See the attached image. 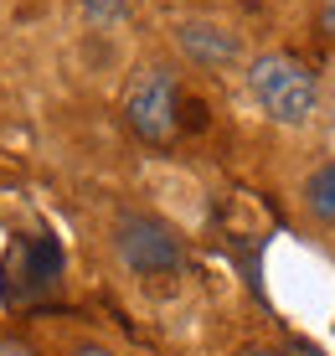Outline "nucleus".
I'll use <instances>...</instances> for the list:
<instances>
[{
    "mask_svg": "<svg viewBox=\"0 0 335 356\" xmlns=\"http://www.w3.org/2000/svg\"><path fill=\"white\" fill-rule=\"evenodd\" d=\"M247 93H253V104L263 108L274 124L284 129H300L315 119L320 108V83L315 72H309L300 57L289 52H263L247 63Z\"/></svg>",
    "mask_w": 335,
    "mask_h": 356,
    "instance_id": "f257e3e1",
    "label": "nucleus"
},
{
    "mask_svg": "<svg viewBox=\"0 0 335 356\" xmlns=\"http://www.w3.org/2000/svg\"><path fill=\"white\" fill-rule=\"evenodd\" d=\"M181 108H186V93H181L176 67L155 63V67H145L140 78L129 83V93H124V124H129L134 140L165 150V145H176V134H181Z\"/></svg>",
    "mask_w": 335,
    "mask_h": 356,
    "instance_id": "f03ea898",
    "label": "nucleus"
},
{
    "mask_svg": "<svg viewBox=\"0 0 335 356\" xmlns=\"http://www.w3.org/2000/svg\"><path fill=\"white\" fill-rule=\"evenodd\" d=\"M114 253L129 274L140 279H170L186 268V243L176 238V227L160 222L150 212H119L114 222Z\"/></svg>",
    "mask_w": 335,
    "mask_h": 356,
    "instance_id": "7ed1b4c3",
    "label": "nucleus"
},
{
    "mask_svg": "<svg viewBox=\"0 0 335 356\" xmlns=\"http://www.w3.org/2000/svg\"><path fill=\"white\" fill-rule=\"evenodd\" d=\"M0 279H6V305H31L42 294H52L62 284V243L47 238V232L16 238L10 253H6Z\"/></svg>",
    "mask_w": 335,
    "mask_h": 356,
    "instance_id": "20e7f679",
    "label": "nucleus"
},
{
    "mask_svg": "<svg viewBox=\"0 0 335 356\" xmlns=\"http://www.w3.org/2000/svg\"><path fill=\"white\" fill-rule=\"evenodd\" d=\"M176 47H181L186 63L202 67V72H227V67L243 63V36L232 26H222V21H212V16L176 21Z\"/></svg>",
    "mask_w": 335,
    "mask_h": 356,
    "instance_id": "39448f33",
    "label": "nucleus"
},
{
    "mask_svg": "<svg viewBox=\"0 0 335 356\" xmlns=\"http://www.w3.org/2000/svg\"><path fill=\"white\" fill-rule=\"evenodd\" d=\"M304 196H309V212L325 217V222H335V161L320 165L315 176L304 181Z\"/></svg>",
    "mask_w": 335,
    "mask_h": 356,
    "instance_id": "423d86ee",
    "label": "nucleus"
},
{
    "mask_svg": "<svg viewBox=\"0 0 335 356\" xmlns=\"http://www.w3.org/2000/svg\"><path fill=\"white\" fill-rule=\"evenodd\" d=\"M129 6L134 0H83V16L93 26H119V21H129Z\"/></svg>",
    "mask_w": 335,
    "mask_h": 356,
    "instance_id": "0eeeda50",
    "label": "nucleus"
},
{
    "mask_svg": "<svg viewBox=\"0 0 335 356\" xmlns=\"http://www.w3.org/2000/svg\"><path fill=\"white\" fill-rule=\"evenodd\" d=\"M0 356H42L31 346V341H21V336H0Z\"/></svg>",
    "mask_w": 335,
    "mask_h": 356,
    "instance_id": "6e6552de",
    "label": "nucleus"
},
{
    "mask_svg": "<svg viewBox=\"0 0 335 356\" xmlns=\"http://www.w3.org/2000/svg\"><path fill=\"white\" fill-rule=\"evenodd\" d=\"M320 31L335 36V0H320Z\"/></svg>",
    "mask_w": 335,
    "mask_h": 356,
    "instance_id": "1a4fd4ad",
    "label": "nucleus"
},
{
    "mask_svg": "<svg viewBox=\"0 0 335 356\" xmlns=\"http://www.w3.org/2000/svg\"><path fill=\"white\" fill-rule=\"evenodd\" d=\"M67 356H119V351H108V346H98V341H83V346H72Z\"/></svg>",
    "mask_w": 335,
    "mask_h": 356,
    "instance_id": "9d476101",
    "label": "nucleus"
},
{
    "mask_svg": "<svg viewBox=\"0 0 335 356\" xmlns=\"http://www.w3.org/2000/svg\"><path fill=\"white\" fill-rule=\"evenodd\" d=\"M238 356H284V351H268V346H247V351H238Z\"/></svg>",
    "mask_w": 335,
    "mask_h": 356,
    "instance_id": "9b49d317",
    "label": "nucleus"
},
{
    "mask_svg": "<svg viewBox=\"0 0 335 356\" xmlns=\"http://www.w3.org/2000/svg\"><path fill=\"white\" fill-rule=\"evenodd\" d=\"M294 351H300V356H320L315 346H309V341H294Z\"/></svg>",
    "mask_w": 335,
    "mask_h": 356,
    "instance_id": "f8f14e48",
    "label": "nucleus"
}]
</instances>
